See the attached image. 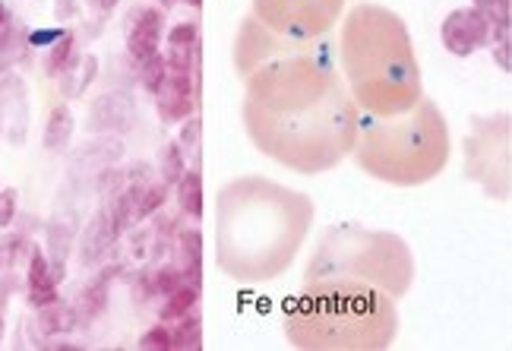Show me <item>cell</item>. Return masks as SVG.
Listing matches in <instances>:
<instances>
[{
	"mask_svg": "<svg viewBox=\"0 0 512 351\" xmlns=\"http://www.w3.org/2000/svg\"><path fill=\"white\" fill-rule=\"evenodd\" d=\"M130 295H133V304H136V307L149 304L155 295H159V291H155V279H152V272H143V276L133 282V291H130Z\"/></svg>",
	"mask_w": 512,
	"mask_h": 351,
	"instance_id": "cell-32",
	"label": "cell"
},
{
	"mask_svg": "<svg viewBox=\"0 0 512 351\" xmlns=\"http://www.w3.org/2000/svg\"><path fill=\"white\" fill-rule=\"evenodd\" d=\"M70 133H73V114H70V108H57V111L51 114L45 146H48V149H64L67 140H70Z\"/></svg>",
	"mask_w": 512,
	"mask_h": 351,
	"instance_id": "cell-22",
	"label": "cell"
},
{
	"mask_svg": "<svg viewBox=\"0 0 512 351\" xmlns=\"http://www.w3.org/2000/svg\"><path fill=\"white\" fill-rule=\"evenodd\" d=\"M200 42V26L196 23H177L168 29V48H190Z\"/></svg>",
	"mask_w": 512,
	"mask_h": 351,
	"instance_id": "cell-31",
	"label": "cell"
},
{
	"mask_svg": "<svg viewBox=\"0 0 512 351\" xmlns=\"http://www.w3.org/2000/svg\"><path fill=\"white\" fill-rule=\"evenodd\" d=\"M155 108H159L162 124H181L184 117L196 114L193 73H168L155 92Z\"/></svg>",
	"mask_w": 512,
	"mask_h": 351,
	"instance_id": "cell-12",
	"label": "cell"
},
{
	"mask_svg": "<svg viewBox=\"0 0 512 351\" xmlns=\"http://www.w3.org/2000/svg\"><path fill=\"white\" fill-rule=\"evenodd\" d=\"M152 279H155V291L165 298V295H171V291L177 288V285H184L187 279H184V272H181V266H162V269H155L152 272Z\"/></svg>",
	"mask_w": 512,
	"mask_h": 351,
	"instance_id": "cell-28",
	"label": "cell"
},
{
	"mask_svg": "<svg viewBox=\"0 0 512 351\" xmlns=\"http://www.w3.org/2000/svg\"><path fill=\"white\" fill-rule=\"evenodd\" d=\"M196 304H200V288L184 282V285H177L171 295H165V304L159 307V320L162 323H174V320H181L187 317L190 310H196Z\"/></svg>",
	"mask_w": 512,
	"mask_h": 351,
	"instance_id": "cell-18",
	"label": "cell"
},
{
	"mask_svg": "<svg viewBox=\"0 0 512 351\" xmlns=\"http://www.w3.org/2000/svg\"><path fill=\"white\" fill-rule=\"evenodd\" d=\"M354 162L370 178L392 187H421L449 162V124L440 108L424 99L405 114L377 117L358 108Z\"/></svg>",
	"mask_w": 512,
	"mask_h": 351,
	"instance_id": "cell-5",
	"label": "cell"
},
{
	"mask_svg": "<svg viewBox=\"0 0 512 351\" xmlns=\"http://www.w3.org/2000/svg\"><path fill=\"white\" fill-rule=\"evenodd\" d=\"M490 48H494V61L500 64V70L509 73V38H503V42H494Z\"/></svg>",
	"mask_w": 512,
	"mask_h": 351,
	"instance_id": "cell-36",
	"label": "cell"
},
{
	"mask_svg": "<svg viewBox=\"0 0 512 351\" xmlns=\"http://www.w3.org/2000/svg\"><path fill=\"white\" fill-rule=\"evenodd\" d=\"M313 42H317V38H313ZM313 42H291V38L272 32L269 26H263L260 19L250 13V16H244L238 38H234V70H238L241 80H247L253 70L279 61V57L301 54Z\"/></svg>",
	"mask_w": 512,
	"mask_h": 351,
	"instance_id": "cell-9",
	"label": "cell"
},
{
	"mask_svg": "<svg viewBox=\"0 0 512 351\" xmlns=\"http://www.w3.org/2000/svg\"><path fill=\"white\" fill-rule=\"evenodd\" d=\"M396 333V298L361 282H304L285 310L288 342L307 351H383Z\"/></svg>",
	"mask_w": 512,
	"mask_h": 351,
	"instance_id": "cell-4",
	"label": "cell"
},
{
	"mask_svg": "<svg viewBox=\"0 0 512 351\" xmlns=\"http://www.w3.org/2000/svg\"><path fill=\"white\" fill-rule=\"evenodd\" d=\"M174 187H177V206H181V212L187 219L200 222V216H203V174H200V168L193 165L190 171H184L181 181H177Z\"/></svg>",
	"mask_w": 512,
	"mask_h": 351,
	"instance_id": "cell-17",
	"label": "cell"
},
{
	"mask_svg": "<svg viewBox=\"0 0 512 351\" xmlns=\"http://www.w3.org/2000/svg\"><path fill=\"white\" fill-rule=\"evenodd\" d=\"M487 35H490V23L475 7L452 10L443 19V29H440V38H443L446 51L456 54V57H471L478 48H484Z\"/></svg>",
	"mask_w": 512,
	"mask_h": 351,
	"instance_id": "cell-10",
	"label": "cell"
},
{
	"mask_svg": "<svg viewBox=\"0 0 512 351\" xmlns=\"http://www.w3.org/2000/svg\"><path fill=\"white\" fill-rule=\"evenodd\" d=\"M159 4H162V10H171V7L177 4V0H159Z\"/></svg>",
	"mask_w": 512,
	"mask_h": 351,
	"instance_id": "cell-40",
	"label": "cell"
},
{
	"mask_svg": "<svg viewBox=\"0 0 512 351\" xmlns=\"http://www.w3.org/2000/svg\"><path fill=\"white\" fill-rule=\"evenodd\" d=\"M184 159H187V155L181 152V146H177V143H165V146H162V159H159V165H162V181H165L168 187H174L177 181H181V174L187 171V168H184Z\"/></svg>",
	"mask_w": 512,
	"mask_h": 351,
	"instance_id": "cell-23",
	"label": "cell"
},
{
	"mask_svg": "<svg viewBox=\"0 0 512 351\" xmlns=\"http://www.w3.org/2000/svg\"><path fill=\"white\" fill-rule=\"evenodd\" d=\"M89 4H92V7H95L98 13H111V10H114L117 4H121V0H89Z\"/></svg>",
	"mask_w": 512,
	"mask_h": 351,
	"instance_id": "cell-37",
	"label": "cell"
},
{
	"mask_svg": "<svg viewBox=\"0 0 512 351\" xmlns=\"http://www.w3.org/2000/svg\"><path fill=\"white\" fill-rule=\"evenodd\" d=\"M465 171L490 197L509 200V114L475 117L465 140Z\"/></svg>",
	"mask_w": 512,
	"mask_h": 351,
	"instance_id": "cell-7",
	"label": "cell"
},
{
	"mask_svg": "<svg viewBox=\"0 0 512 351\" xmlns=\"http://www.w3.org/2000/svg\"><path fill=\"white\" fill-rule=\"evenodd\" d=\"M475 10L490 26H509V0H475Z\"/></svg>",
	"mask_w": 512,
	"mask_h": 351,
	"instance_id": "cell-27",
	"label": "cell"
},
{
	"mask_svg": "<svg viewBox=\"0 0 512 351\" xmlns=\"http://www.w3.org/2000/svg\"><path fill=\"white\" fill-rule=\"evenodd\" d=\"M241 114L250 143L301 174L336 168L358 140V105L320 38L301 54L253 70L244 80Z\"/></svg>",
	"mask_w": 512,
	"mask_h": 351,
	"instance_id": "cell-1",
	"label": "cell"
},
{
	"mask_svg": "<svg viewBox=\"0 0 512 351\" xmlns=\"http://www.w3.org/2000/svg\"><path fill=\"white\" fill-rule=\"evenodd\" d=\"M171 326V336H174V348H200L203 345V320H200V314L196 310H190L187 317H181V320H174V323H168Z\"/></svg>",
	"mask_w": 512,
	"mask_h": 351,
	"instance_id": "cell-20",
	"label": "cell"
},
{
	"mask_svg": "<svg viewBox=\"0 0 512 351\" xmlns=\"http://www.w3.org/2000/svg\"><path fill=\"white\" fill-rule=\"evenodd\" d=\"M165 32V13L159 7H133L124 16V38H127V54L133 61H146L159 51Z\"/></svg>",
	"mask_w": 512,
	"mask_h": 351,
	"instance_id": "cell-11",
	"label": "cell"
},
{
	"mask_svg": "<svg viewBox=\"0 0 512 351\" xmlns=\"http://www.w3.org/2000/svg\"><path fill=\"white\" fill-rule=\"evenodd\" d=\"M73 13V0H57V19H67Z\"/></svg>",
	"mask_w": 512,
	"mask_h": 351,
	"instance_id": "cell-38",
	"label": "cell"
},
{
	"mask_svg": "<svg viewBox=\"0 0 512 351\" xmlns=\"http://www.w3.org/2000/svg\"><path fill=\"white\" fill-rule=\"evenodd\" d=\"M200 45V42H196ZM196 45L190 48H168L165 54V67L168 73H193V64H196Z\"/></svg>",
	"mask_w": 512,
	"mask_h": 351,
	"instance_id": "cell-26",
	"label": "cell"
},
{
	"mask_svg": "<svg viewBox=\"0 0 512 351\" xmlns=\"http://www.w3.org/2000/svg\"><path fill=\"white\" fill-rule=\"evenodd\" d=\"M146 181H152V168L146 162H136L127 168V184H146Z\"/></svg>",
	"mask_w": 512,
	"mask_h": 351,
	"instance_id": "cell-35",
	"label": "cell"
},
{
	"mask_svg": "<svg viewBox=\"0 0 512 351\" xmlns=\"http://www.w3.org/2000/svg\"><path fill=\"white\" fill-rule=\"evenodd\" d=\"M339 64L351 102L392 117L421 102V67L405 19L377 4H358L342 26Z\"/></svg>",
	"mask_w": 512,
	"mask_h": 351,
	"instance_id": "cell-3",
	"label": "cell"
},
{
	"mask_svg": "<svg viewBox=\"0 0 512 351\" xmlns=\"http://www.w3.org/2000/svg\"><path fill=\"white\" fill-rule=\"evenodd\" d=\"M304 282H361L402 298L415 282V260L399 234L336 225L313 250Z\"/></svg>",
	"mask_w": 512,
	"mask_h": 351,
	"instance_id": "cell-6",
	"label": "cell"
},
{
	"mask_svg": "<svg viewBox=\"0 0 512 351\" xmlns=\"http://www.w3.org/2000/svg\"><path fill=\"white\" fill-rule=\"evenodd\" d=\"M168 184L165 181H146L136 190V206H133V222H143V219H152L155 212H159L168 200Z\"/></svg>",
	"mask_w": 512,
	"mask_h": 351,
	"instance_id": "cell-19",
	"label": "cell"
},
{
	"mask_svg": "<svg viewBox=\"0 0 512 351\" xmlns=\"http://www.w3.org/2000/svg\"><path fill=\"white\" fill-rule=\"evenodd\" d=\"M42 326H45V333H67V329L73 326V310L64 307V304H54L48 307L45 314H42Z\"/></svg>",
	"mask_w": 512,
	"mask_h": 351,
	"instance_id": "cell-25",
	"label": "cell"
},
{
	"mask_svg": "<svg viewBox=\"0 0 512 351\" xmlns=\"http://www.w3.org/2000/svg\"><path fill=\"white\" fill-rule=\"evenodd\" d=\"M174 253H177V266H181V272H184V279L190 282V285H196L200 288L203 285V234H200V228H184V231H177V238H174V247H171Z\"/></svg>",
	"mask_w": 512,
	"mask_h": 351,
	"instance_id": "cell-14",
	"label": "cell"
},
{
	"mask_svg": "<svg viewBox=\"0 0 512 351\" xmlns=\"http://www.w3.org/2000/svg\"><path fill=\"white\" fill-rule=\"evenodd\" d=\"M168 76V67H165V54L155 51L152 57H146V61H136V83H140L146 92H159L162 80Z\"/></svg>",
	"mask_w": 512,
	"mask_h": 351,
	"instance_id": "cell-21",
	"label": "cell"
},
{
	"mask_svg": "<svg viewBox=\"0 0 512 351\" xmlns=\"http://www.w3.org/2000/svg\"><path fill=\"white\" fill-rule=\"evenodd\" d=\"M70 51H73V38H70V32H67V35L61 38V45L54 48L51 61H48V70H51V73H57L61 67H67V64H70V57H67Z\"/></svg>",
	"mask_w": 512,
	"mask_h": 351,
	"instance_id": "cell-34",
	"label": "cell"
},
{
	"mask_svg": "<svg viewBox=\"0 0 512 351\" xmlns=\"http://www.w3.org/2000/svg\"><path fill=\"white\" fill-rule=\"evenodd\" d=\"M0 16H4V13H0Z\"/></svg>",
	"mask_w": 512,
	"mask_h": 351,
	"instance_id": "cell-41",
	"label": "cell"
},
{
	"mask_svg": "<svg viewBox=\"0 0 512 351\" xmlns=\"http://www.w3.org/2000/svg\"><path fill=\"white\" fill-rule=\"evenodd\" d=\"M133 99L121 89V92H108L98 95V99L89 105V130L95 133H127L133 127Z\"/></svg>",
	"mask_w": 512,
	"mask_h": 351,
	"instance_id": "cell-13",
	"label": "cell"
},
{
	"mask_svg": "<svg viewBox=\"0 0 512 351\" xmlns=\"http://www.w3.org/2000/svg\"><path fill=\"white\" fill-rule=\"evenodd\" d=\"M114 231H111V222H108V209H98L92 222L86 225L83 231V263L92 266L105 257V253L114 247Z\"/></svg>",
	"mask_w": 512,
	"mask_h": 351,
	"instance_id": "cell-15",
	"label": "cell"
},
{
	"mask_svg": "<svg viewBox=\"0 0 512 351\" xmlns=\"http://www.w3.org/2000/svg\"><path fill=\"white\" fill-rule=\"evenodd\" d=\"M345 0H253V16L291 42H313L339 23Z\"/></svg>",
	"mask_w": 512,
	"mask_h": 351,
	"instance_id": "cell-8",
	"label": "cell"
},
{
	"mask_svg": "<svg viewBox=\"0 0 512 351\" xmlns=\"http://www.w3.org/2000/svg\"><path fill=\"white\" fill-rule=\"evenodd\" d=\"M200 114H190L184 117V127H181V140H177V146H181L184 155H196V149H200Z\"/></svg>",
	"mask_w": 512,
	"mask_h": 351,
	"instance_id": "cell-29",
	"label": "cell"
},
{
	"mask_svg": "<svg viewBox=\"0 0 512 351\" xmlns=\"http://www.w3.org/2000/svg\"><path fill=\"white\" fill-rule=\"evenodd\" d=\"M140 348H149V351H168V348H174L171 326H168V323L152 326L149 333H143V339H140Z\"/></svg>",
	"mask_w": 512,
	"mask_h": 351,
	"instance_id": "cell-30",
	"label": "cell"
},
{
	"mask_svg": "<svg viewBox=\"0 0 512 351\" xmlns=\"http://www.w3.org/2000/svg\"><path fill=\"white\" fill-rule=\"evenodd\" d=\"M184 4H187L190 10H200V7H203V0H184Z\"/></svg>",
	"mask_w": 512,
	"mask_h": 351,
	"instance_id": "cell-39",
	"label": "cell"
},
{
	"mask_svg": "<svg viewBox=\"0 0 512 351\" xmlns=\"http://www.w3.org/2000/svg\"><path fill=\"white\" fill-rule=\"evenodd\" d=\"M127 184V168H117V165H108L98 171V181H95V190L102 193V197H114L117 190H124Z\"/></svg>",
	"mask_w": 512,
	"mask_h": 351,
	"instance_id": "cell-24",
	"label": "cell"
},
{
	"mask_svg": "<svg viewBox=\"0 0 512 351\" xmlns=\"http://www.w3.org/2000/svg\"><path fill=\"white\" fill-rule=\"evenodd\" d=\"M177 231H181V228H177L174 216H162V212H155V238L165 241V244H168V250L174 247Z\"/></svg>",
	"mask_w": 512,
	"mask_h": 351,
	"instance_id": "cell-33",
	"label": "cell"
},
{
	"mask_svg": "<svg viewBox=\"0 0 512 351\" xmlns=\"http://www.w3.org/2000/svg\"><path fill=\"white\" fill-rule=\"evenodd\" d=\"M313 225V203L266 178H238L215 200V263L234 282L263 285L294 263Z\"/></svg>",
	"mask_w": 512,
	"mask_h": 351,
	"instance_id": "cell-2",
	"label": "cell"
},
{
	"mask_svg": "<svg viewBox=\"0 0 512 351\" xmlns=\"http://www.w3.org/2000/svg\"><path fill=\"white\" fill-rule=\"evenodd\" d=\"M121 263H111L108 269L98 272V279L83 291V298H80V310H83V320L80 323H92L95 317H102L105 314V307H108V291H111V279L121 276Z\"/></svg>",
	"mask_w": 512,
	"mask_h": 351,
	"instance_id": "cell-16",
	"label": "cell"
}]
</instances>
